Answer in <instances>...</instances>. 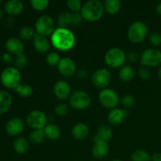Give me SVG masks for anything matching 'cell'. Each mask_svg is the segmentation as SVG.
Wrapping results in <instances>:
<instances>
[{
	"instance_id": "cell-5",
	"label": "cell",
	"mask_w": 161,
	"mask_h": 161,
	"mask_svg": "<svg viewBox=\"0 0 161 161\" xmlns=\"http://www.w3.org/2000/svg\"><path fill=\"white\" fill-rule=\"evenodd\" d=\"M55 30L53 19L49 15H42L36 22V31L37 34L47 36L52 35Z\"/></svg>"
},
{
	"instance_id": "cell-48",
	"label": "cell",
	"mask_w": 161,
	"mask_h": 161,
	"mask_svg": "<svg viewBox=\"0 0 161 161\" xmlns=\"http://www.w3.org/2000/svg\"><path fill=\"white\" fill-rule=\"evenodd\" d=\"M112 161H123V160H117V159H116V160H112Z\"/></svg>"
},
{
	"instance_id": "cell-4",
	"label": "cell",
	"mask_w": 161,
	"mask_h": 161,
	"mask_svg": "<svg viewBox=\"0 0 161 161\" xmlns=\"http://www.w3.org/2000/svg\"><path fill=\"white\" fill-rule=\"evenodd\" d=\"M148 36V27L142 21H135L130 25L127 30V37L133 43H138Z\"/></svg>"
},
{
	"instance_id": "cell-9",
	"label": "cell",
	"mask_w": 161,
	"mask_h": 161,
	"mask_svg": "<svg viewBox=\"0 0 161 161\" xmlns=\"http://www.w3.org/2000/svg\"><path fill=\"white\" fill-rule=\"evenodd\" d=\"M98 98L101 104L108 109L116 108L119 101L118 94L114 91L108 88L103 89L99 93Z\"/></svg>"
},
{
	"instance_id": "cell-22",
	"label": "cell",
	"mask_w": 161,
	"mask_h": 161,
	"mask_svg": "<svg viewBox=\"0 0 161 161\" xmlns=\"http://www.w3.org/2000/svg\"><path fill=\"white\" fill-rule=\"evenodd\" d=\"M113 130L109 127L106 125H102L98 128L97 132V135L94 136V142L98 141L106 142L108 141L113 137Z\"/></svg>"
},
{
	"instance_id": "cell-11",
	"label": "cell",
	"mask_w": 161,
	"mask_h": 161,
	"mask_svg": "<svg viewBox=\"0 0 161 161\" xmlns=\"http://www.w3.org/2000/svg\"><path fill=\"white\" fill-rule=\"evenodd\" d=\"M91 81L96 87H107L112 81L111 72L105 69H97L91 76Z\"/></svg>"
},
{
	"instance_id": "cell-33",
	"label": "cell",
	"mask_w": 161,
	"mask_h": 161,
	"mask_svg": "<svg viewBox=\"0 0 161 161\" xmlns=\"http://www.w3.org/2000/svg\"><path fill=\"white\" fill-rule=\"evenodd\" d=\"M31 5L36 10H44L47 9L49 5L48 0H31Z\"/></svg>"
},
{
	"instance_id": "cell-25",
	"label": "cell",
	"mask_w": 161,
	"mask_h": 161,
	"mask_svg": "<svg viewBox=\"0 0 161 161\" xmlns=\"http://www.w3.org/2000/svg\"><path fill=\"white\" fill-rule=\"evenodd\" d=\"M104 9L109 14H116L121 8V2L119 0H106L104 3Z\"/></svg>"
},
{
	"instance_id": "cell-3",
	"label": "cell",
	"mask_w": 161,
	"mask_h": 161,
	"mask_svg": "<svg viewBox=\"0 0 161 161\" xmlns=\"http://www.w3.org/2000/svg\"><path fill=\"white\" fill-rule=\"evenodd\" d=\"M20 79H21V75H20V71L15 67L6 68L2 72L1 76H0L2 84L5 87L14 90L20 85Z\"/></svg>"
},
{
	"instance_id": "cell-32",
	"label": "cell",
	"mask_w": 161,
	"mask_h": 161,
	"mask_svg": "<svg viewBox=\"0 0 161 161\" xmlns=\"http://www.w3.org/2000/svg\"><path fill=\"white\" fill-rule=\"evenodd\" d=\"M61 59V58H60L59 53H56V52H51L47 56L46 61H47V64L50 65L56 66L59 64Z\"/></svg>"
},
{
	"instance_id": "cell-38",
	"label": "cell",
	"mask_w": 161,
	"mask_h": 161,
	"mask_svg": "<svg viewBox=\"0 0 161 161\" xmlns=\"http://www.w3.org/2000/svg\"><path fill=\"white\" fill-rule=\"evenodd\" d=\"M68 110H69V107H68V105L66 104L60 103L55 107L54 113L58 116H63L64 115H66V113H68Z\"/></svg>"
},
{
	"instance_id": "cell-7",
	"label": "cell",
	"mask_w": 161,
	"mask_h": 161,
	"mask_svg": "<svg viewBox=\"0 0 161 161\" xmlns=\"http://www.w3.org/2000/svg\"><path fill=\"white\" fill-rule=\"evenodd\" d=\"M91 99L88 93L77 91L72 93L69 97V104L75 109H85L91 105Z\"/></svg>"
},
{
	"instance_id": "cell-20",
	"label": "cell",
	"mask_w": 161,
	"mask_h": 161,
	"mask_svg": "<svg viewBox=\"0 0 161 161\" xmlns=\"http://www.w3.org/2000/svg\"><path fill=\"white\" fill-rule=\"evenodd\" d=\"M12 103L13 97L11 94L6 91H0V115L9 111Z\"/></svg>"
},
{
	"instance_id": "cell-29",
	"label": "cell",
	"mask_w": 161,
	"mask_h": 161,
	"mask_svg": "<svg viewBox=\"0 0 161 161\" xmlns=\"http://www.w3.org/2000/svg\"><path fill=\"white\" fill-rule=\"evenodd\" d=\"M71 14L67 11L61 13L58 17V25L59 28H67V27L71 25Z\"/></svg>"
},
{
	"instance_id": "cell-40",
	"label": "cell",
	"mask_w": 161,
	"mask_h": 161,
	"mask_svg": "<svg viewBox=\"0 0 161 161\" xmlns=\"http://www.w3.org/2000/svg\"><path fill=\"white\" fill-rule=\"evenodd\" d=\"M138 74H139L140 77H141L142 80H149V79L151 78V75H151L150 71L145 67L140 68L139 70H138Z\"/></svg>"
},
{
	"instance_id": "cell-21",
	"label": "cell",
	"mask_w": 161,
	"mask_h": 161,
	"mask_svg": "<svg viewBox=\"0 0 161 161\" xmlns=\"http://www.w3.org/2000/svg\"><path fill=\"white\" fill-rule=\"evenodd\" d=\"M89 134V129L87 126L83 123L75 124L72 130V135L76 140H83L87 137Z\"/></svg>"
},
{
	"instance_id": "cell-28",
	"label": "cell",
	"mask_w": 161,
	"mask_h": 161,
	"mask_svg": "<svg viewBox=\"0 0 161 161\" xmlns=\"http://www.w3.org/2000/svg\"><path fill=\"white\" fill-rule=\"evenodd\" d=\"M45 137L46 135L43 129H38V130H34L30 134L29 139L34 144H39L43 142Z\"/></svg>"
},
{
	"instance_id": "cell-23",
	"label": "cell",
	"mask_w": 161,
	"mask_h": 161,
	"mask_svg": "<svg viewBox=\"0 0 161 161\" xmlns=\"http://www.w3.org/2000/svg\"><path fill=\"white\" fill-rule=\"evenodd\" d=\"M13 148L14 150L18 154H24L27 153L29 148V143L26 138L23 137H19L16 138L13 144Z\"/></svg>"
},
{
	"instance_id": "cell-8",
	"label": "cell",
	"mask_w": 161,
	"mask_h": 161,
	"mask_svg": "<svg viewBox=\"0 0 161 161\" xmlns=\"http://www.w3.org/2000/svg\"><path fill=\"white\" fill-rule=\"evenodd\" d=\"M140 61L144 67H156L161 64V51L156 48L147 49L142 53Z\"/></svg>"
},
{
	"instance_id": "cell-2",
	"label": "cell",
	"mask_w": 161,
	"mask_h": 161,
	"mask_svg": "<svg viewBox=\"0 0 161 161\" xmlns=\"http://www.w3.org/2000/svg\"><path fill=\"white\" fill-rule=\"evenodd\" d=\"M104 5L98 0H90L86 2L81 9L82 17L88 21H97L102 17L104 13Z\"/></svg>"
},
{
	"instance_id": "cell-19",
	"label": "cell",
	"mask_w": 161,
	"mask_h": 161,
	"mask_svg": "<svg viewBox=\"0 0 161 161\" xmlns=\"http://www.w3.org/2000/svg\"><path fill=\"white\" fill-rule=\"evenodd\" d=\"M109 148L106 142L98 141L94 142V146L92 148V155L96 159H103L108 154Z\"/></svg>"
},
{
	"instance_id": "cell-13",
	"label": "cell",
	"mask_w": 161,
	"mask_h": 161,
	"mask_svg": "<svg viewBox=\"0 0 161 161\" xmlns=\"http://www.w3.org/2000/svg\"><path fill=\"white\" fill-rule=\"evenodd\" d=\"M25 128L24 121L19 117H14L9 119L6 124V130L8 135L17 136L23 131Z\"/></svg>"
},
{
	"instance_id": "cell-36",
	"label": "cell",
	"mask_w": 161,
	"mask_h": 161,
	"mask_svg": "<svg viewBox=\"0 0 161 161\" xmlns=\"http://www.w3.org/2000/svg\"><path fill=\"white\" fill-rule=\"evenodd\" d=\"M121 103H122L123 106L125 108H130L135 104V98L134 97V96L127 94L123 97L121 100Z\"/></svg>"
},
{
	"instance_id": "cell-26",
	"label": "cell",
	"mask_w": 161,
	"mask_h": 161,
	"mask_svg": "<svg viewBox=\"0 0 161 161\" xmlns=\"http://www.w3.org/2000/svg\"><path fill=\"white\" fill-rule=\"evenodd\" d=\"M135 72L131 66L125 65L121 68L119 72V77L122 81L129 82L133 79Z\"/></svg>"
},
{
	"instance_id": "cell-47",
	"label": "cell",
	"mask_w": 161,
	"mask_h": 161,
	"mask_svg": "<svg viewBox=\"0 0 161 161\" xmlns=\"http://www.w3.org/2000/svg\"><path fill=\"white\" fill-rule=\"evenodd\" d=\"M3 15H4V14H3V11L1 9H0V20H1V19L3 18Z\"/></svg>"
},
{
	"instance_id": "cell-12",
	"label": "cell",
	"mask_w": 161,
	"mask_h": 161,
	"mask_svg": "<svg viewBox=\"0 0 161 161\" xmlns=\"http://www.w3.org/2000/svg\"><path fill=\"white\" fill-rule=\"evenodd\" d=\"M58 69L60 73L64 76L68 77L73 75L76 69L75 61L69 58H63L58 64Z\"/></svg>"
},
{
	"instance_id": "cell-15",
	"label": "cell",
	"mask_w": 161,
	"mask_h": 161,
	"mask_svg": "<svg viewBox=\"0 0 161 161\" xmlns=\"http://www.w3.org/2000/svg\"><path fill=\"white\" fill-rule=\"evenodd\" d=\"M53 93L60 100H66L71 96V88L69 83L64 81L57 82L53 86Z\"/></svg>"
},
{
	"instance_id": "cell-17",
	"label": "cell",
	"mask_w": 161,
	"mask_h": 161,
	"mask_svg": "<svg viewBox=\"0 0 161 161\" xmlns=\"http://www.w3.org/2000/svg\"><path fill=\"white\" fill-rule=\"evenodd\" d=\"M127 116V112L121 108H113L108 113V122L113 126H118L123 122L124 118Z\"/></svg>"
},
{
	"instance_id": "cell-16",
	"label": "cell",
	"mask_w": 161,
	"mask_h": 161,
	"mask_svg": "<svg viewBox=\"0 0 161 161\" xmlns=\"http://www.w3.org/2000/svg\"><path fill=\"white\" fill-rule=\"evenodd\" d=\"M4 9L9 15H18L23 11L24 4L20 0H9L5 4Z\"/></svg>"
},
{
	"instance_id": "cell-34",
	"label": "cell",
	"mask_w": 161,
	"mask_h": 161,
	"mask_svg": "<svg viewBox=\"0 0 161 161\" xmlns=\"http://www.w3.org/2000/svg\"><path fill=\"white\" fill-rule=\"evenodd\" d=\"M68 7L74 12H78L82 9V3L80 0H68L66 2Z\"/></svg>"
},
{
	"instance_id": "cell-24",
	"label": "cell",
	"mask_w": 161,
	"mask_h": 161,
	"mask_svg": "<svg viewBox=\"0 0 161 161\" xmlns=\"http://www.w3.org/2000/svg\"><path fill=\"white\" fill-rule=\"evenodd\" d=\"M47 138L50 140H58L61 136V129L56 124H50L46 126L43 129Z\"/></svg>"
},
{
	"instance_id": "cell-14",
	"label": "cell",
	"mask_w": 161,
	"mask_h": 161,
	"mask_svg": "<svg viewBox=\"0 0 161 161\" xmlns=\"http://www.w3.org/2000/svg\"><path fill=\"white\" fill-rule=\"evenodd\" d=\"M6 48L9 53L17 56V55L23 53L24 50H25V45H24L23 42L18 38L11 37L6 40Z\"/></svg>"
},
{
	"instance_id": "cell-41",
	"label": "cell",
	"mask_w": 161,
	"mask_h": 161,
	"mask_svg": "<svg viewBox=\"0 0 161 161\" xmlns=\"http://www.w3.org/2000/svg\"><path fill=\"white\" fill-rule=\"evenodd\" d=\"M127 58L128 59V61L131 63H136L138 60V54L136 52H130V53L127 54Z\"/></svg>"
},
{
	"instance_id": "cell-30",
	"label": "cell",
	"mask_w": 161,
	"mask_h": 161,
	"mask_svg": "<svg viewBox=\"0 0 161 161\" xmlns=\"http://www.w3.org/2000/svg\"><path fill=\"white\" fill-rule=\"evenodd\" d=\"M132 161H151V156L146 151L138 149L131 155Z\"/></svg>"
},
{
	"instance_id": "cell-44",
	"label": "cell",
	"mask_w": 161,
	"mask_h": 161,
	"mask_svg": "<svg viewBox=\"0 0 161 161\" xmlns=\"http://www.w3.org/2000/svg\"><path fill=\"white\" fill-rule=\"evenodd\" d=\"M151 161H161L160 153H155L151 156Z\"/></svg>"
},
{
	"instance_id": "cell-18",
	"label": "cell",
	"mask_w": 161,
	"mask_h": 161,
	"mask_svg": "<svg viewBox=\"0 0 161 161\" xmlns=\"http://www.w3.org/2000/svg\"><path fill=\"white\" fill-rule=\"evenodd\" d=\"M33 46L36 51L44 53L48 51L50 48V42L46 36H41L36 33L35 37L33 38Z\"/></svg>"
},
{
	"instance_id": "cell-31",
	"label": "cell",
	"mask_w": 161,
	"mask_h": 161,
	"mask_svg": "<svg viewBox=\"0 0 161 161\" xmlns=\"http://www.w3.org/2000/svg\"><path fill=\"white\" fill-rule=\"evenodd\" d=\"M36 35V31L33 29L31 27L25 26L22 28H20L19 31V36L22 39L25 40H28V39L34 38Z\"/></svg>"
},
{
	"instance_id": "cell-37",
	"label": "cell",
	"mask_w": 161,
	"mask_h": 161,
	"mask_svg": "<svg viewBox=\"0 0 161 161\" xmlns=\"http://www.w3.org/2000/svg\"><path fill=\"white\" fill-rule=\"evenodd\" d=\"M149 40L153 46L161 45V34L157 31H153L149 36Z\"/></svg>"
},
{
	"instance_id": "cell-50",
	"label": "cell",
	"mask_w": 161,
	"mask_h": 161,
	"mask_svg": "<svg viewBox=\"0 0 161 161\" xmlns=\"http://www.w3.org/2000/svg\"><path fill=\"white\" fill-rule=\"evenodd\" d=\"M0 61H1V56H0Z\"/></svg>"
},
{
	"instance_id": "cell-35",
	"label": "cell",
	"mask_w": 161,
	"mask_h": 161,
	"mask_svg": "<svg viewBox=\"0 0 161 161\" xmlns=\"http://www.w3.org/2000/svg\"><path fill=\"white\" fill-rule=\"evenodd\" d=\"M28 63V58L24 53L20 55H17L15 59V64L17 66V69H23L26 66Z\"/></svg>"
},
{
	"instance_id": "cell-39",
	"label": "cell",
	"mask_w": 161,
	"mask_h": 161,
	"mask_svg": "<svg viewBox=\"0 0 161 161\" xmlns=\"http://www.w3.org/2000/svg\"><path fill=\"white\" fill-rule=\"evenodd\" d=\"M71 15H72V17H71V25H72L78 26L83 22V18L80 13L73 12L72 14H71Z\"/></svg>"
},
{
	"instance_id": "cell-27",
	"label": "cell",
	"mask_w": 161,
	"mask_h": 161,
	"mask_svg": "<svg viewBox=\"0 0 161 161\" xmlns=\"http://www.w3.org/2000/svg\"><path fill=\"white\" fill-rule=\"evenodd\" d=\"M17 94L23 97H29L33 94L32 86L28 84H20L14 89Z\"/></svg>"
},
{
	"instance_id": "cell-10",
	"label": "cell",
	"mask_w": 161,
	"mask_h": 161,
	"mask_svg": "<svg viewBox=\"0 0 161 161\" xmlns=\"http://www.w3.org/2000/svg\"><path fill=\"white\" fill-rule=\"evenodd\" d=\"M27 124L31 128L34 130L44 129L47 124V116L43 112L40 110H33L27 116Z\"/></svg>"
},
{
	"instance_id": "cell-1",
	"label": "cell",
	"mask_w": 161,
	"mask_h": 161,
	"mask_svg": "<svg viewBox=\"0 0 161 161\" xmlns=\"http://www.w3.org/2000/svg\"><path fill=\"white\" fill-rule=\"evenodd\" d=\"M51 43L58 50H69L75 45V35L68 28H58L52 33Z\"/></svg>"
},
{
	"instance_id": "cell-49",
	"label": "cell",
	"mask_w": 161,
	"mask_h": 161,
	"mask_svg": "<svg viewBox=\"0 0 161 161\" xmlns=\"http://www.w3.org/2000/svg\"><path fill=\"white\" fill-rule=\"evenodd\" d=\"M2 3H3V1H2V0H0V4H1Z\"/></svg>"
},
{
	"instance_id": "cell-43",
	"label": "cell",
	"mask_w": 161,
	"mask_h": 161,
	"mask_svg": "<svg viewBox=\"0 0 161 161\" xmlns=\"http://www.w3.org/2000/svg\"><path fill=\"white\" fill-rule=\"evenodd\" d=\"M87 75H88V72H86L85 69H80V70L78 72V73H77V76H78L79 78H81V79L86 78V77H87Z\"/></svg>"
},
{
	"instance_id": "cell-42",
	"label": "cell",
	"mask_w": 161,
	"mask_h": 161,
	"mask_svg": "<svg viewBox=\"0 0 161 161\" xmlns=\"http://www.w3.org/2000/svg\"><path fill=\"white\" fill-rule=\"evenodd\" d=\"M3 61H4L6 64H11L13 61V58L9 53H6L3 55Z\"/></svg>"
},
{
	"instance_id": "cell-6",
	"label": "cell",
	"mask_w": 161,
	"mask_h": 161,
	"mask_svg": "<svg viewBox=\"0 0 161 161\" xmlns=\"http://www.w3.org/2000/svg\"><path fill=\"white\" fill-rule=\"evenodd\" d=\"M127 56L121 49L114 47L108 50L105 56V63L111 68H119L125 62Z\"/></svg>"
},
{
	"instance_id": "cell-45",
	"label": "cell",
	"mask_w": 161,
	"mask_h": 161,
	"mask_svg": "<svg viewBox=\"0 0 161 161\" xmlns=\"http://www.w3.org/2000/svg\"><path fill=\"white\" fill-rule=\"evenodd\" d=\"M156 11H157V14L161 16V3L157 5V6H156Z\"/></svg>"
},
{
	"instance_id": "cell-46",
	"label": "cell",
	"mask_w": 161,
	"mask_h": 161,
	"mask_svg": "<svg viewBox=\"0 0 161 161\" xmlns=\"http://www.w3.org/2000/svg\"><path fill=\"white\" fill-rule=\"evenodd\" d=\"M157 75H158L159 79L161 80V66L160 67V69H158V72H157Z\"/></svg>"
}]
</instances>
